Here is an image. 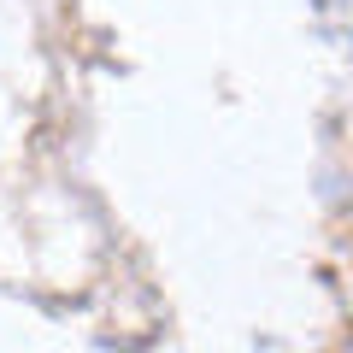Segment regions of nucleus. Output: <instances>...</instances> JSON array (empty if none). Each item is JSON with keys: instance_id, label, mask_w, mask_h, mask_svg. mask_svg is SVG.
I'll list each match as a JSON object with an SVG mask.
<instances>
[]
</instances>
